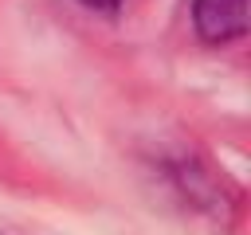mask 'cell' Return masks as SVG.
Wrapping results in <instances>:
<instances>
[{
  "label": "cell",
  "instance_id": "1",
  "mask_svg": "<svg viewBox=\"0 0 251 235\" xmlns=\"http://www.w3.org/2000/svg\"><path fill=\"white\" fill-rule=\"evenodd\" d=\"M192 24L204 43L243 39L251 27V0H192Z\"/></svg>",
  "mask_w": 251,
  "mask_h": 235
},
{
  "label": "cell",
  "instance_id": "2",
  "mask_svg": "<svg viewBox=\"0 0 251 235\" xmlns=\"http://www.w3.org/2000/svg\"><path fill=\"white\" fill-rule=\"evenodd\" d=\"M78 4H86V8H94V12H106V16H114L126 0H78Z\"/></svg>",
  "mask_w": 251,
  "mask_h": 235
}]
</instances>
